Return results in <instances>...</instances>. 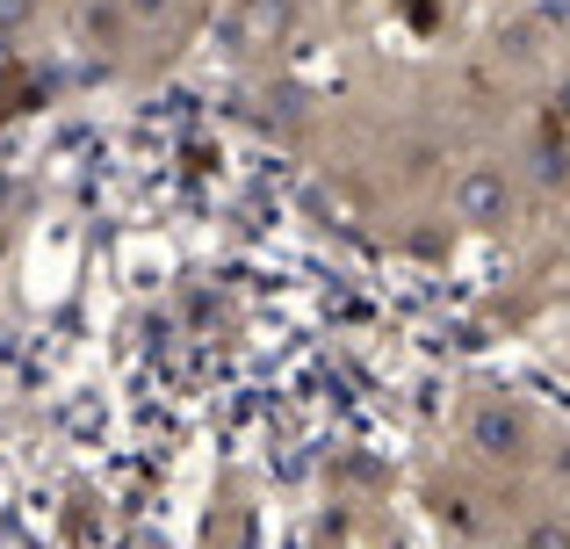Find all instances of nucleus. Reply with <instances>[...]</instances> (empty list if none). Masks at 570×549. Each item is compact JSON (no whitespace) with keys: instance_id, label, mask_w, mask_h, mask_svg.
Instances as JSON below:
<instances>
[{"instance_id":"f257e3e1","label":"nucleus","mask_w":570,"mask_h":549,"mask_svg":"<svg viewBox=\"0 0 570 549\" xmlns=\"http://www.w3.org/2000/svg\"><path fill=\"white\" fill-rule=\"evenodd\" d=\"M462 455L484 470H505V478H520V470H534L549 455V427L542 412L528 405V398L513 391H476L470 405H462Z\"/></svg>"},{"instance_id":"f03ea898","label":"nucleus","mask_w":570,"mask_h":549,"mask_svg":"<svg viewBox=\"0 0 570 549\" xmlns=\"http://www.w3.org/2000/svg\"><path fill=\"white\" fill-rule=\"evenodd\" d=\"M528 174L513 167V159H470V167L448 182V217H455L462 232H476V239H505V232L520 225V210H528Z\"/></svg>"},{"instance_id":"7ed1b4c3","label":"nucleus","mask_w":570,"mask_h":549,"mask_svg":"<svg viewBox=\"0 0 570 549\" xmlns=\"http://www.w3.org/2000/svg\"><path fill=\"white\" fill-rule=\"evenodd\" d=\"M520 174H528L534 196H570V124H542V138H534V153L520 159Z\"/></svg>"},{"instance_id":"20e7f679","label":"nucleus","mask_w":570,"mask_h":549,"mask_svg":"<svg viewBox=\"0 0 570 549\" xmlns=\"http://www.w3.org/2000/svg\"><path fill=\"white\" fill-rule=\"evenodd\" d=\"M304 14V0H238V22H246L253 43H282Z\"/></svg>"},{"instance_id":"39448f33","label":"nucleus","mask_w":570,"mask_h":549,"mask_svg":"<svg viewBox=\"0 0 570 549\" xmlns=\"http://www.w3.org/2000/svg\"><path fill=\"white\" fill-rule=\"evenodd\" d=\"M513 549H570V507H542L513 528Z\"/></svg>"}]
</instances>
